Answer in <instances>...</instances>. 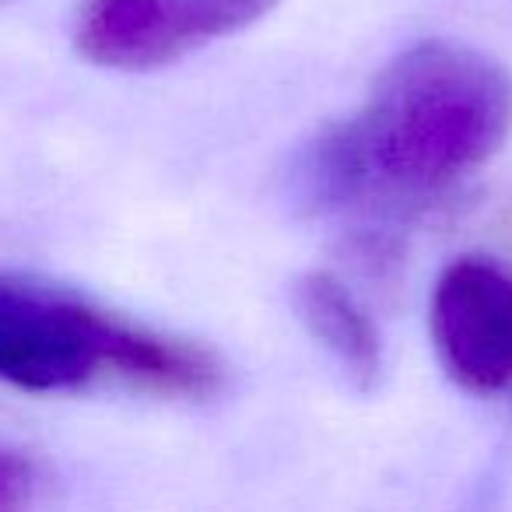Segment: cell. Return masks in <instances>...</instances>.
Instances as JSON below:
<instances>
[{
    "label": "cell",
    "instance_id": "6da1fadb",
    "mask_svg": "<svg viewBox=\"0 0 512 512\" xmlns=\"http://www.w3.org/2000/svg\"><path fill=\"white\" fill-rule=\"evenodd\" d=\"M512 130V78L498 60L446 39L400 53L351 123L295 162L313 211L421 204L481 169Z\"/></svg>",
    "mask_w": 512,
    "mask_h": 512
},
{
    "label": "cell",
    "instance_id": "7a4b0ae2",
    "mask_svg": "<svg viewBox=\"0 0 512 512\" xmlns=\"http://www.w3.org/2000/svg\"><path fill=\"white\" fill-rule=\"evenodd\" d=\"M116 372L172 397H211L221 369L186 341L130 327L53 288L0 278V379L71 390Z\"/></svg>",
    "mask_w": 512,
    "mask_h": 512
},
{
    "label": "cell",
    "instance_id": "3957f363",
    "mask_svg": "<svg viewBox=\"0 0 512 512\" xmlns=\"http://www.w3.org/2000/svg\"><path fill=\"white\" fill-rule=\"evenodd\" d=\"M278 0H81L74 43L92 64L155 71L214 39L235 36Z\"/></svg>",
    "mask_w": 512,
    "mask_h": 512
},
{
    "label": "cell",
    "instance_id": "277c9868",
    "mask_svg": "<svg viewBox=\"0 0 512 512\" xmlns=\"http://www.w3.org/2000/svg\"><path fill=\"white\" fill-rule=\"evenodd\" d=\"M432 341L463 390L512 386V274L477 256L449 264L432 295Z\"/></svg>",
    "mask_w": 512,
    "mask_h": 512
},
{
    "label": "cell",
    "instance_id": "5b68a950",
    "mask_svg": "<svg viewBox=\"0 0 512 512\" xmlns=\"http://www.w3.org/2000/svg\"><path fill=\"white\" fill-rule=\"evenodd\" d=\"M292 299L306 330L337 358L358 390H372L383 376V344L369 313L334 274L309 271L292 285Z\"/></svg>",
    "mask_w": 512,
    "mask_h": 512
},
{
    "label": "cell",
    "instance_id": "8992f818",
    "mask_svg": "<svg viewBox=\"0 0 512 512\" xmlns=\"http://www.w3.org/2000/svg\"><path fill=\"white\" fill-rule=\"evenodd\" d=\"M25 491V470L22 463H15L11 456L0 453V505L18 502Z\"/></svg>",
    "mask_w": 512,
    "mask_h": 512
}]
</instances>
